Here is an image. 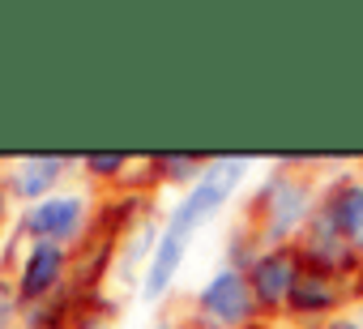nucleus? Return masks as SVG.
<instances>
[{"instance_id":"f257e3e1","label":"nucleus","mask_w":363,"mask_h":329,"mask_svg":"<svg viewBox=\"0 0 363 329\" xmlns=\"http://www.w3.org/2000/svg\"><path fill=\"white\" fill-rule=\"evenodd\" d=\"M316 206H320V176L303 172L299 162H282L248 193L240 223L261 240V248L295 244Z\"/></svg>"},{"instance_id":"f03ea898","label":"nucleus","mask_w":363,"mask_h":329,"mask_svg":"<svg viewBox=\"0 0 363 329\" xmlns=\"http://www.w3.org/2000/svg\"><path fill=\"white\" fill-rule=\"evenodd\" d=\"M99 214V197L82 193V189H60L48 201H35L26 210H18L13 218V240L22 244H60V248H77Z\"/></svg>"},{"instance_id":"7ed1b4c3","label":"nucleus","mask_w":363,"mask_h":329,"mask_svg":"<svg viewBox=\"0 0 363 329\" xmlns=\"http://www.w3.org/2000/svg\"><path fill=\"white\" fill-rule=\"evenodd\" d=\"M244 176H248V158H210V172L189 193H179V201L162 214V223L197 235L201 227H210L214 218H223V210L235 201Z\"/></svg>"},{"instance_id":"20e7f679","label":"nucleus","mask_w":363,"mask_h":329,"mask_svg":"<svg viewBox=\"0 0 363 329\" xmlns=\"http://www.w3.org/2000/svg\"><path fill=\"white\" fill-rule=\"evenodd\" d=\"M257 320H265V316L257 308L248 274L231 269V265H218L206 278V286L197 291V299H193L189 329H248Z\"/></svg>"},{"instance_id":"39448f33","label":"nucleus","mask_w":363,"mask_h":329,"mask_svg":"<svg viewBox=\"0 0 363 329\" xmlns=\"http://www.w3.org/2000/svg\"><path fill=\"white\" fill-rule=\"evenodd\" d=\"M363 299V274L359 278H333L325 269H308L299 274L291 299H286V312H282V325L291 329H308V325H325L329 316L337 312H350L354 303Z\"/></svg>"},{"instance_id":"423d86ee","label":"nucleus","mask_w":363,"mask_h":329,"mask_svg":"<svg viewBox=\"0 0 363 329\" xmlns=\"http://www.w3.org/2000/svg\"><path fill=\"white\" fill-rule=\"evenodd\" d=\"M13 240V235H9ZM22 244V240H18ZM9 278L18 286V299L22 308H39V303H52V299H65L73 295V248H60V244H22V257L18 265H9Z\"/></svg>"},{"instance_id":"0eeeda50","label":"nucleus","mask_w":363,"mask_h":329,"mask_svg":"<svg viewBox=\"0 0 363 329\" xmlns=\"http://www.w3.org/2000/svg\"><path fill=\"white\" fill-rule=\"evenodd\" d=\"M248 274V286L257 295V308L265 320H278L282 325V312H286V299L303 274V257L295 244H274V248H261L257 261L244 269Z\"/></svg>"},{"instance_id":"6e6552de","label":"nucleus","mask_w":363,"mask_h":329,"mask_svg":"<svg viewBox=\"0 0 363 329\" xmlns=\"http://www.w3.org/2000/svg\"><path fill=\"white\" fill-rule=\"evenodd\" d=\"M295 248H299V257H303L308 269H325L333 278H359L363 274V257H359L354 240L346 231H337L320 210L308 218V227L299 231Z\"/></svg>"},{"instance_id":"1a4fd4ad","label":"nucleus","mask_w":363,"mask_h":329,"mask_svg":"<svg viewBox=\"0 0 363 329\" xmlns=\"http://www.w3.org/2000/svg\"><path fill=\"white\" fill-rule=\"evenodd\" d=\"M69 167H77L73 154H22L0 172V180H5L13 206L26 210L35 201H48L52 193H60V184L69 180Z\"/></svg>"},{"instance_id":"9d476101","label":"nucleus","mask_w":363,"mask_h":329,"mask_svg":"<svg viewBox=\"0 0 363 329\" xmlns=\"http://www.w3.org/2000/svg\"><path fill=\"white\" fill-rule=\"evenodd\" d=\"M193 240H197V235H189V231L162 223V235H158V244H154V252H150V261H145L141 282H137V299H141L145 308L167 303V295L175 291L179 274H184V265H189Z\"/></svg>"},{"instance_id":"9b49d317","label":"nucleus","mask_w":363,"mask_h":329,"mask_svg":"<svg viewBox=\"0 0 363 329\" xmlns=\"http://www.w3.org/2000/svg\"><path fill=\"white\" fill-rule=\"evenodd\" d=\"M337 231L350 240L363 231V172H333L320 180V206H316Z\"/></svg>"},{"instance_id":"f8f14e48","label":"nucleus","mask_w":363,"mask_h":329,"mask_svg":"<svg viewBox=\"0 0 363 329\" xmlns=\"http://www.w3.org/2000/svg\"><path fill=\"white\" fill-rule=\"evenodd\" d=\"M141 189L158 193V189H179L189 193L206 172H210V158L206 154H150L141 158Z\"/></svg>"},{"instance_id":"ddd939ff","label":"nucleus","mask_w":363,"mask_h":329,"mask_svg":"<svg viewBox=\"0 0 363 329\" xmlns=\"http://www.w3.org/2000/svg\"><path fill=\"white\" fill-rule=\"evenodd\" d=\"M77 167H82V176H86L103 197L124 193V189L137 184V180L128 176V172L137 167V158H133V154H82V158H77Z\"/></svg>"},{"instance_id":"4468645a","label":"nucleus","mask_w":363,"mask_h":329,"mask_svg":"<svg viewBox=\"0 0 363 329\" xmlns=\"http://www.w3.org/2000/svg\"><path fill=\"white\" fill-rule=\"evenodd\" d=\"M22 316H26V308H22V299H18V286H13L9 269L0 265V329H18Z\"/></svg>"},{"instance_id":"2eb2a0df","label":"nucleus","mask_w":363,"mask_h":329,"mask_svg":"<svg viewBox=\"0 0 363 329\" xmlns=\"http://www.w3.org/2000/svg\"><path fill=\"white\" fill-rule=\"evenodd\" d=\"M13 218H18V210H13V197H9L5 180H0V244H5V235H13Z\"/></svg>"},{"instance_id":"dca6fc26","label":"nucleus","mask_w":363,"mask_h":329,"mask_svg":"<svg viewBox=\"0 0 363 329\" xmlns=\"http://www.w3.org/2000/svg\"><path fill=\"white\" fill-rule=\"evenodd\" d=\"M320 329H363V325H359V316H354V312H337V316H329Z\"/></svg>"},{"instance_id":"f3484780","label":"nucleus","mask_w":363,"mask_h":329,"mask_svg":"<svg viewBox=\"0 0 363 329\" xmlns=\"http://www.w3.org/2000/svg\"><path fill=\"white\" fill-rule=\"evenodd\" d=\"M145 329H179V320H171V316H154Z\"/></svg>"},{"instance_id":"a211bd4d","label":"nucleus","mask_w":363,"mask_h":329,"mask_svg":"<svg viewBox=\"0 0 363 329\" xmlns=\"http://www.w3.org/2000/svg\"><path fill=\"white\" fill-rule=\"evenodd\" d=\"M350 312H354V316H359V325H363V299H359V303H354Z\"/></svg>"},{"instance_id":"6ab92c4d","label":"nucleus","mask_w":363,"mask_h":329,"mask_svg":"<svg viewBox=\"0 0 363 329\" xmlns=\"http://www.w3.org/2000/svg\"><path fill=\"white\" fill-rule=\"evenodd\" d=\"M354 248H359V257H363V231H359V235H354Z\"/></svg>"},{"instance_id":"aec40b11","label":"nucleus","mask_w":363,"mask_h":329,"mask_svg":"<svg viewBox=\"0 0 363 329\" xmlns=\"http://www.w3.org/2000/svg\"><path fill=\"white\" fill-rule=\"evenodd\" d=\"M60 329H73V325H60Z\"/></svg>"},{"instance_id":"412c9836","label":"nucleus","mask_w":363,"mask_h":329,"mask_svg":"<svg viewBox=\"0 0 363 329\" xmlns=\"http://www.w3.org/2000/svg\"><path fill=\"white\" fill-rule=\"evenodd\" d=\"M308 329H316V325H308Z\"/></svg>"}]
</instances>
